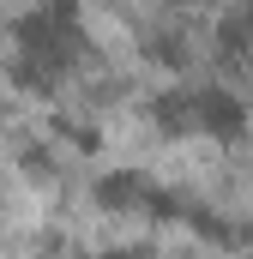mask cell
Listing matches in <instances>:
<instances>
[{"label": "cell", "instance_id": "1", "mask_svg": "<svg viewBox=\"0 0 253 259\" xmlns=\"http://www.w3.org/2000/svg\"><path fill=\"white\" fill-rule=\"evenodd\" d=\"M193 127L211 133V139H235V133L247 127V103H241L235 91H223V84L193 91Z\"/></svg>", "mask_w": 253, "mask_h": 259}, {"label": "cell", "instance_id": "2", "mask_svg": "<svg viewBox=\"0 0 253 259\" xmlns=\"http://www.w3.org/2000/svg\"><path fill=\"white\" fill-rule=\"evenodd\" d=\"M151 181L145 175H133V169H115V175H103L97 181V205L103 211H139V205H151Z\"/></svg>", "mask_w": 253, "mask_h": 259}, {"label": "cell", "instance_id": "3", "mask_svg": "<svg viewBox=\"0 0 253 259\" xmlns=\"http://www.w3.org/2000/svg\"><path fill=\"white\" fill-rule=\"evenodd\" d=\"M169 6H187V0H169Z\"/></svg>", "mask_w": 253, "mask_h": 259}, {"label": "cell", "instance_id": "4", "mask_svg": "<svg viewBox=\"0 0 253 259\" xmlns=\"http://www.w3.org/2000/svg\"><path fill=\"white\" fill-rule=\"evenodd\" d=\"M247 6H253V0H247Z\"/></svg>", "mask_w": 253, "mask_h": 259}]
</instances>
